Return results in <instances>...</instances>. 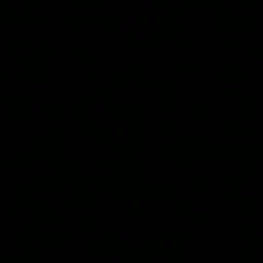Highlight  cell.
<instances>
[]
</instances>
